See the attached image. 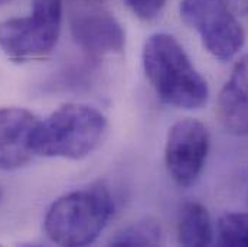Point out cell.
<instances>
[{"mask_svg": "<svg viewBox=\"0 0 248 247\" xmlns=\"http://www.w3.org/2000/svg\"><path fill=\"white\" fill-rule=\"evenodd\" d=\"M218 119L225 130L237 136L248 134V55L235 64L230 80L218 97Z\"/></svg>", "mask_w": 248, "mask_h": 247, "instance_id": "9", "label": "cell"}, {"mask_svg": "<svg viewBox=\"0 0 248 247\" xmlns=\"http://www.w3.org/2000/svg\"><path fill=\"white\" fill-rule=\"evenodd\" d=\"M114 214L110 191L101 184L72 191L58 198L45 215V233L60 246L91 245Z\"/></svg>", "mask_w": 248, "mask_h": 247, "instance_id": "3", "label": "cell"}, {"mask_svg": "<svg viewBox=\"0 0 248 247\" xmlns=\"http://www.w3.org/2000/svg\"><path fill=\"white\" fill-rule=\"evenodd\" d=\"M0 195H1V192H0Z\"/></svg>", "mask_w": 248, "mask_h": 247, "instance_id": "16", "label": "cell"}, {"mask_svg": "<svg viewBox=\"0 0 248 247\" xmlns=\"http://www.w3.org/2000/svg\"><path fill=\"white\" fill-rule=\"evenodd\" d=\"M232 1H234L237 9H240L241 12L248 13V0H232Z\"/></svg>", "mask_w": 248, "mask_h": 247, "instance_id": "14", "label": "cell"}, {"mask_svg": "<svg viewBox=\"0 0 248 247\" xmlns=\"http://www.w3.org/2000/svg\"><path fill=\"white\" fill-rule=\"evenodd\" d=\"M179 243L187 247L209 246L214 239L211 215L199 202H186L178 223Z\"/></svg>", "mask_w": 248, "mask_h": 247, "instance_id": "10", "label": "cell"}, {"mask_svg": "<svg viewBox=\"0 0 248 247\" xmlns=\"http://www.w3.org/2000/svg\"><path fill=\"white\" fill-rule=\"evenodd\" d=\"M218 245L248 247V214L228 213L218 221Z\"/></svg>", "mask_w": 248, "mask_h": 247, "instance_id": "12", "label": "cell"}, {"mask_svg": "<svg viewBox=\"0 0 248 247\" xmlns=\"http://www.w3.org/2000/svg\"><path fill=\"white\" fill-rule=\"evenodd\" d=\"M71 35L75 44L93 58L122 54L125 32L114 15L104 9H87L71 19Z\"/></svg>", "mask_w": 248, "mask_h": 247, "instance_id": "7", "label": "cell"}, {"mask_svg": "<svg viewBox=\"0 0 248 247\" xmlns=\"http://www.w3.org/2000/svg\"><path fill=\"white\" fill-rule=\"evenodd\" d=\"M63 0H33L32 13L0 23V48L15 61L49 54L60 38Z\"/></svg>", "mask_w": 248, "mask_h": 247, "instance_id": "4", "label": "cell"}, {"mask_svg": "<svg viewBox=\"0 0 248 247\" xmlns=\"http://www.w3.org/2000/svg\"><path fill=\"white\" fill-rule=\"evenodd\" d=\"M9 1H12V0H0V6H3V4H6Z\"/></svg>", "mask_w": 248, "mask_h": 247, "instance_id": "15", "label": "cell"}, {"mask_svg": "<svg viewBox=\"0 0 248 247\" xmlns=\"http://www.w3.org/2000/svg\"><path fill=\"white\" fill-rule=\"evenodd\" d=\"M163 243V229L159 220L146 217L119 230L111 237L110 245L116 247L159 246Z\"/></svg>", "mask_w": 248, "mask_h": 247, "instance_id": "11", "label": "cell"}, {"mask_svg": "<svg viewBox=\"0 0 248 247\" xmlns=\"http://www.w3.org/2000/svg\"><path fill=\"white\" fill-rule=\"evenodd\" d=\"M107 120L85 104L68 103L39 122L31 139L33 155L78 161L91 155L103 142Z\"/></svg>", "mask_w": 248, "mask_h": 247, "instance_id": "2", "label": "cell"}, {"mask_svg": "<svg viewBox=\"0 0 248 247\" xmlns=\"http://www.w3.org/2000/svg\"><path fill=\"white\" fill-rule=\"evenodd\" d=\"M38 117L22 107L0 109V169L13 171L32 158L31 139Z\"/></svg>", "mask_w": 248, "mask_h": 247, "instance_id": "8", "label": "cell"}, {"mask_svg": "<svg viewBox=\"0 0 248 247\" xmlns=\"http://www.w3.org/2000/svg\"><path fill=\"white\" fill-rule=\"evenodd\" d=\"M209 152V133L205 124L184 119L169 129L165 146V165L176 185H193L201 177Z\"/></svg>", "mask_w": 248, "mask_h": 247, "instance_id": "6", "label": "cell"}, {"mask_svg": "<svg viewBox=\"0 0 248 247\" xmlns=\"http://www.w3.org/2000/svg\"><path fill=\"white\" fill-rule=\"evenodd\" d=\"M179 9L184 22L215 58L228 61L244 47V29L227 0H182Z\"/></svg>", "mask_w": 248, "mask_h": 247, "instance_id": "5", "label": "cell"}, {"mask_svg": "<svg viewBox=\"0 0 248 247\" xmlns=\"http://www.w3.org/2000/svg\"><path fill=\"white\" fill-rule=\"evenodd\" d=\"M124 3L131 9L134 15L140 19L150 20L155 19L166 4V0H123Z\"/></svg>", "mask_w": 248, "mask_h": 247, "instance_id": "13", "label": "cell"}, {"mask_svg": "<svg viewBox=\"0 0 248 247\" xmlns=\"http://www.w3.org/2000/svg\"><path fill=\"white\" fill-rule=\"evenodd\" d=\"M141 61L149 82L163 103L186 110L206 104L208 84L175 36L163 32L149 36Z\"/></svg>", "mask_w": 248, "mask_h": 247, "instance_id": "1", "label": "cell"}]
</instances>
